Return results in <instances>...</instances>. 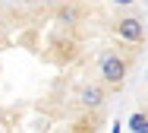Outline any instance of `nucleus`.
Wrapping results in <instances>:
<instances>
[{
	"label": "nucleus",
	"mask_w": 148,
	"mask_h": 133,
	"mask_svg": "<svg viewBox=\"0 0 148 133\" xmlns=\"http://www.w3.org/2000/svg\"><path fill=\"white\" fill-rule=\"evenodd\" d=\"M126 73H129V64H126V57H120V54H107V57L101 60V79H104L107 86H120V82L126 79Z\"/></svg>",
	"instance_id": "obj_1"
},
{
	"label": "nucleus",
	"mask_w": 148,
	"mask_h": 133,
	"mask_svg": "<svg viewBox=\"0 0 148 133\" xmlns=\"http://www.w3.org/2000/svg\"><path fill=\"white\" fill-rule=\"evenodd\" d=\"M114 32H117V38L129 41V44H142L145 41V22L139 16H123V19H117Z\"/></svg>",
	"instance_id": "obj_2"
},
{
	"label": "nucleus",
	"mask_w": 148,
	"mask_h": 133,
	"mask_svg": "<svg viewBox=\"0 0 148 133\" xmlns=\"http://www.w3.org/2000/svg\"><path fill=\"white\" fill-rule=\"evenodd\" d=\"M79 101L85 108H101L104 105V86H82L79 89Z\"/></svg>",
	"instance_id": "obj_3"
},
{
	"label": "nucleus",
	"mask_w": 148,
	"mask_h": 133,
	"mask_svg": "<svg viewBox=\"0 0 148 133\" xmlns=\"http://www.w3.org/2000/svg\"><path fill=\"white\" fill-rule=\"evenodd\" d=\"M126 124H129V130H132V133H148V111H136Z\"/></svg>",
	"instance_id": "obj_4"
},
{
	"label": "nucleus",
	"mask_w": 148,
	"mask_h": 133,
	"mask_svg": "<svg viewBox=\"0 0 148 133\" xmlns=\"http://www.w3.org/2000/svg\"><path fill=\"white\" fill-rule=\"evenodd\" d=\"M60 19H63V22H76V10H73V6L60 10Z\"/></svg>",
	"instance_id": "obj_5"
},
{
	"label": "nucleus",
	"mask_w": 148,
	"mask_h": 133,
	"mask_svg": "<svg viewBox=\"0 0 148 133\" xmlns=\"http://www.w3.org/2000/svg\"><path fill=\"white\" fill-rule=\"evenodd\" d=\"M114 3H117V6H129L132 0H114Z\"/></svg>",
	"instance_id": "obj_6"
},
{
	"label": "nucleus",
	"mask_w": 148,
	"mask_h": 133,
	"mask_svg": "<svg viewBox=\"0 0 148 133\" xmlns=\"http://www.w3.org/2000/svg\"><path fill=\"white\" fill-rule=\"evenodd\" d=\"M76 133H91V130H85V127H79V130H76Z\"/></svg>",
	"instance_id": "obj_7"
},
{
	"label": "nucleus",
	"mask_w": 148,
	"mask_h": 133,
	"mask_svg": "<svg viewBox=\"0 0 148 133\" xmlns=\"http://www.w3.org/2000/svg\"><path fill=\"white\" fill-rule=\"evenodd\" d=\"M145 79H148V73H145Z\"/></svg>",
	"instance_id": "obj_8"
}]
</instances>
